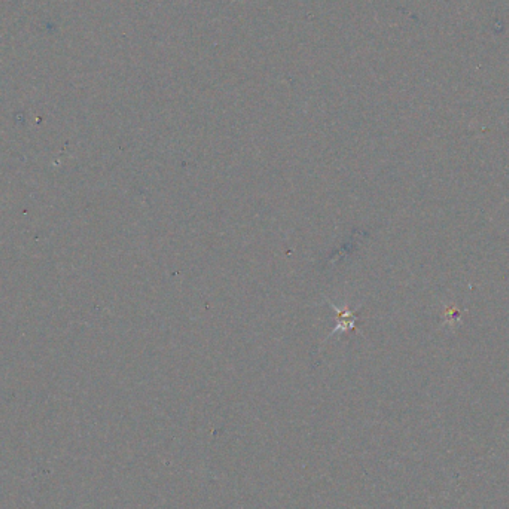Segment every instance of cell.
Wrapping results in <instances>:
<instances>
[{
	"instance_id": "obj_1",
	"label": "cell",
	"mask_w": 509,
	"mask_h": 509,
	"mask_svg": "<svg viewBox=\"0 0 509 509\" xmlns=\"http://www.w3.org/2000/svg\"><path fill=\"white\" fill-rule=\"evenodd\" d=\"M335 310H337V313H338V317H339V320H338V328H337V331H341V329H348V328H353V325H354V322H356V316H354V313L353 311H350V310H347V311H341V310H338L337 307H334Z\"/></svg>"
}]
</instances>
